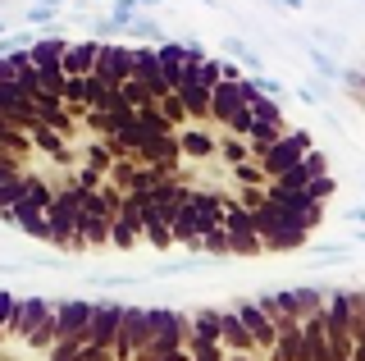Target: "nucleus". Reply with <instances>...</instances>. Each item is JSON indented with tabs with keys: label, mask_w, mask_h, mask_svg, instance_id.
<instances>
[{
	"label": "nucleus",
	"mask_w": 365,
	"mask_h": 361,
	"mask_svg": "<svg viewBox=\"0 0 365 361\" xmlns=\"http://www.w3.org/2000/svg\"><path fill=\"white\" fill-rule=\"evenodd\" d=\"M201 252H215V256H224V252H228V233H224V224H220V229H210V233L201 238Z\"/></svg>",
	"instance_id": "f3484780"
},
{
	"label": "nucleus",
	"mask_w": 365,
	"mask_h": 361,
	"mask_svg": "<svg viewBox=\"0 0 365 361\" xmlns=\"http://www.w3.org/2000/svg\"><path fill=\"white\" fill-rule=\"evenodd\" d=\"M119 320H123V307H91V325L83 338H91V347H110V338L119 334Z\"/></svg>",
	"instance_id": "1a4fd4ad"
},
{
	"label": "nucleus",
	"mask_w": 365,
	"mask_h": 361,
	"mask_svg": "<svg viewBox=\"0 0 365 361\" xmlns=\"http://www.w3.org/2000/svg\"><path fill=\"white\" fill-rule=\"evenodd\" d=\"M155 110H160V115H165V123H169V128H178V123L187 119V110H182V101H178V92L160 96V101H155Z\"/></svg>",
	"instance_id": "ddd939ff"
},
{
	"label": "nucleus",
	"mask_w": 365,
	"mask_h": 361,
	"mask_svg": "<svg viewBox=\"0 0 365 361\" xmlns=\"http://www.w3.org/2000/svg\"><path fill=\"white\" fill-rule=\"evenodd\" d=\"M91 325V302H64L55 307V338H83Z\"/></svg>",
	"instance_id": "0eeeda50"
},
{
	"label": "nucleus",
	"mask_w": 365,
	"mask_h": 361,
	"mask_svg": "<svg viewBox=\"0 0 365 361\" xmlns=\"http://www.w3.org/2000/svg\"><path fill=\"white\" fill-rule=\"evenodd\" d=\"M119 101L128 110H146V106H155V96H151V87L142 83V78H128V83L119 87Z\"/></svg>",
	"instance_id": "f8f14e48"
},
{
	"label": "nucleus",
	"mask_w": 365,
	"mask_h": 361,
	"mask_svg": "<svg viewBox=\"0 0 365 361\" xmlns=\"http://www.w3.org/2000/svg\"><path fill=\"white\" fill-rule=\"evenodd\" d=\"M96 41H73V46H64V55H60V69H64V78H87L91 69H96Z\"/></svg>",
	"instance_id": "9d476101"
},
{
	"label": "nucleus",
	"mask_w": 365,
	"mask_h": 361,
	"mask_svg": "<svg viewBox=\"0 0 365 361\" xmlns=\"http://www.w3.org/2000/svg\"><path fill=\"white\" fill-rule=\"evenodd\" d=\"M51 183H32V193H23L14 206L5 210V220H14L23 233H37V238H51V229H46V206H51Z\"/></svg>",
	"instance_id": "7ed1b4c3"
},
{
	"label": "nucleus",
	"mask_w": 365,
	"mask_h": 361,
	"mask_svg": "<svg viewBox=\"0 0 365 361\" xmlns=\"http://www.w3.org/2000/svg\"><path fill=\"white\" fill-rule=\"evenodd\" d=\"M9 315H14V298H9V293H0V330L9 325Z\"/></svg>",
	"instance_id": "a211bd4d"
},
{
	"label": "nucleus",
	"mask_w": 365,
	"mask_h": 361,
	"mask_svg": "<svg viewBox=\"0 0 365 361\" xmlns=\"http://www.w3.org/2000/svg\"><path fill=\"white\" fill-rule=\"evenodd\" d=\"M306 151H311V133H292V138H279V142H274L256 165L265 169V178H279V174H288V169L302 161Z\"/></svg>",
	"instance_id": "20e7f679"
},
{
	"label": "nucleus",
	"mask_w": 365,
	"mask_h": 361,
	"mask_svg": "<svg viewBox=\"0 0 365 361\" xmlns=\"http://www.w3.org/2000/svg\"><path fill=\"white\" fill-rule=\"evenodd\" d=\"M155 55H160V78L169 83V92H178L182 78H187V73L201 64V55L192 51V46H160Z\"/></svg>",
	"instance_id": "39448f33"
},
{
	"label": "nucleus",
	"mask_w": 365,
	"mask_h": 361,
	"mask_svg": "<svg viewBox=\"0 0 365 361\" xmlns=\"http://www.w3.org/2000/svg\"><path fill=\"white\" fill-rule=\"evenodd\" d=\"M302 193L311 197L315 206H324V197H334V178H329V174H319V178H311V183L302 188Z\"/></svg>",
	"instance_id": "dca6fc26"
},
{
	"label": "nucleus",
	"mask_w": 365,
	"mask_h": 361,
	"mask_svg": "<svg viewBox=\"0 0 365 361\" xmlns=\"http://www.w3.org/2000/svg\"><path fill=\"white\" fill-rule=\"evenodd\" d=\"M78 206H83V193L78 188H64V193L51 197V206H46V229H51V243L55 247H83L78 238Z\"/></svg>",
	"instance_id": "f257e3e1"
},
{
	"label": "nucleus",
	"mask_w": 365,
	"mask_h": 361,
	"mask_svg": "<svg viewBox=\"0 0 365 361\" xmlns=\"http://www.w3.org/2000/svg\"><path fill=\"white\" fill-rule=\"evenodd\" d=\"M51 315H55V307H51V302H41V298L14 302V315H9V330L28 338L32 330H37V325H46V320H51Z\"/></svg>",
	"instance_id": "6e6552de"
},
{
	"label": "nucleus",
	"mask_w": 365,
	"mask_h": 361,
	"mask_svg": "<svg viewBox=\"0 0 365 361\" xmlns=\"http://www.w3.org/2000/svg\"><path fill=\"white\" fill-rule=\"evenodd\" d=\"M215 142L205 128H182V138H178V156H192V161H205V156H215Z\"/></svg>",
	"instance_id": "9b49d317"
},
{
	"label": "nucleus",
	"mask_w": 365,
	"mask_h": 361,
	"mask_svg": "<svg viewBox=\"0 0 365 361\" xmlns=\"http://www.w3.org/2000/svg\"><path fill=\"white\" fill-rule=\"evenodd\" d=\"M220 83V60H201L197 69L182 78L178 101L187 110V119H210V87Z\"/></svg>",
	"instance_id": "f03ea898"
},
{
	"label": "nucleus",
	"mask_w": 365,
	"mask_h": 361,
	"mask_svg": "<svg viewBox=\"0 0 365 361\" xmlns=\"http://www.w3.org/2000/svg\"><path fill=\"white\" fill-rule=\"evenodd\" d=\"M215 151L224 156L228 165H247V156H251V146H247V138H233V142H220Z\"/></svg>",
	"instance_id": "2eb2a0df"
},
{
	"label": "nucleus",
	"mask_w": 365,
	"mask_h": 361,
	"mask_svg": "<svg viewBox=\"0 0 365 361\" xmlns=\"http://www.w3.org/2000/svg\"><path fill=\"white\" fill-rule=\"evenodd\" d=\"M220 334H224L233 347H251V334L237 325V315H220Z\"/></svg>",
	"instance_id": "4468645a"
},
{
	"label": "nucleus",
	"mask_w": 365,
	"mask_h": 361,
	"mask_svg": "<svg viewBox=\"0 0 365 361\" xmlns=\"http://www.w3.org/2000/svg\"><path fill=\"white\" fill-rule=\"evenodd\" d=\"M101 78V83H110V87H123L133 78V51L128 46H101L96 51V69H91Z\"/></svg>",
	"instance_id": "423d86ee"
}]
</instances>
